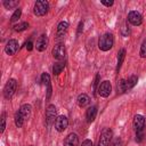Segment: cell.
Returning a JSON list of instances; mask_svg holds the SVG:
<instances>
[{
    "label": "cell",
    "mask_w": 146,
    "mask_h": 146,
    "mask_svg": "<svg viewBox=\"0 0 146 146\" xmlns=\"http://www.w3.org/2000/svg\"><path fill=\"white\" fill-rule=\"evenodd\" d=\"M128 21L131 25L133 26H138L143 23V16L140 15V13L136 11V10H131L128 14Z\"/></svg>",
    "instance_id": "obj_8"
},
{
    "label": "cell",
    "mask_w": 146,
    "mask_h": 146,
    "mask_svg": "<svg viewBox=\"0 0 146 146\" xmlns=\"http://www.w3.org/2000/svg\"><path fill=\"white\" fill-rule=\"evenodd\" d=\"M81 146H94V144H92V141H91L90 139H86V140L82 143Z\"/></svg>",
    "instance_id": "obj_31"
},
{
    "label": "cell",
    "mask_w": 146,
    "mask_h": 146,
    "mask_svg": "<svg viewBox=\"0 0 146 146\" xmlns=\"http://www.w3.org/2000/svg\"><path fill=\"white\" fill-rule=\"evenodd\" d=\"M89 102H90V98H89V96H88L87 94H81V95H79V97H78V105H79L80 107L87 106V105L89 104Z\"/></svg>",
    "instance_id": "obj_18"
},
{
    "label": "cell",
    "mask_w": 146,
    "mask_h": 146,
    "mask_svg": "<svg viewBox=\"0 0 146 146\" xmlns=\"http://www.w3.org/2000/svg\"><path fill=\"white\" fill-rule=\"evenodd\" d=\"M64 67H65V64H64V63H62V62L55 63L54 66H52V73H54L55 75H58V74L64 70Z\"/></svg>",
    "instance_id": "obj_20"
},
{
    "label": "cell",
    "mask_w": 146,
    "mask_h": 146,
    "mask_svg": "<svg viewBox=\"0 0 146 146\" xmlns=\"http://www.w3.org/2000/svg\"><path fill=\"white\" fill-rule=\"evenodd\" d=\"M144 139V130L143 131H136V141L140 143Z\"/></svg>",
    "instance_id": "obj_29"
},
{
    "label": "cell",
    "mask_w": 146,
    "mask_h": 146,
    "mask_svg": "<svg viewBox=\"0 0 146 146\" xmlns=\"http://www.w3.org/2000/svg\"><path fill=\"white\" fill-rule=\"evenodd\" d=\"M99 74H97L96 75V79H95V82H94V90H96L97 89V86H98V81H99Z\"/></svg>",
    "instance_id": "obj_33"
},
{
    "label": "cell",
    "mask_w": 146,
    "mask_h": 146,
    "mask_svg": "<svg viewBox=\"0 0 146 146\" xmlns=\"http://www.w3.org/2000/svg\"><path fill=\"white\" fill-rule=\"evenodd\" d=\"M31 146H33V145H31Z\"/></svg>",
    "instance_id": "obj_35"
},
{
    "label": "cell",
    "mask_w": 146,
    "mask_h": 146,
    "mask_svg": "<svg viewBox=\"0 0 146 146\" xmlns=\"http://www.w3.org/2000/svg\"><path fill=\"white\" fill-rule=\"evenodd\" d=\"M100 3H102V5H104V6H106V7H111V6H113L114 1H104V0H102V1H100Z\"/></svg>",
    "instance_id": "obj_30"
},
{
    "label": "cell",
    "mask_w": 146,
    "mask_h": 146,
    "mask_svg": "<svg viewBox=\"0 0 146 146\" xmlns=\"http://www.w3.org/2000/svg\"><path fill=\"white\" fill-rule=\"evenodd\" d=\"M57 119V110L55 105H49L46 110V122L48 125H51L52 123L56 122Z\"/></svg>",
    "instance_id": "obj_6"
},
{
    "label": "cell",
    "mask_w": 146,
    "mask_h": 146,
    "mask_svg": "<svg viewBox=\"0 0 146 146\" xmlns=\"http://www.w3.org/2000/svg\"><path fill=\"white\" fill-rule=\"evenodd\" d=\"M67 29H68V23H67V22H64V21L60 22V23L57 25V34H56V36H57V38H63V36L65 35Z\"/></svg>",
    "instance_id": "obj_17"
},
{
    "label": "cell",
    "mask_w": 146,
    "mask_h": 146,
    "mask_svg": "<svg viewBox=\"0 0 146 146\" xmlns=\"http://www.w3.org/2000/svg\"><path fill=\"white\" fill-rule=\"evenodd\" d=\"M29 27V23L27 22H22V23H18L16 25H14V30L16 32H22L24 30H26Z\"/></svg>",
    "instance_id": "obj_23"
},
{
    "label": "cell",
    "mask_w": 146,
    "mask_h": 146,
    "mask_svg": "<svg viewBox=\"0 0 146 146\" xmlns=\"http://www.w3.org/2000/svg\"><path fill=\"white\" fill-rule=\"evenodd\" d=\"M132 124H133V128H135L136 131H143L144 128H145V117L140 114L135 115Z\"/></svg>",
    "instance_id": "obj_12"
},
{
    "label": "cell",
    "mask_w": 146,
    "mask_h": 146,
    "mask_svg": "<svg viewBox=\"0 0 146 146\" xmlns=\"http://www.w3.org/2000/svg\"><path fill=\"white\" fill-rule=\"evenodd\" d=\"M123 144H122V139L121 138H119V137H116L115 139H113V141L110 144V146H122Z\"/></svg>",
    "instance_id": "obj_27"
},
{
    "label": "cell",
    "mask_w": 146,
    "mask_h": 146,
    "mask_svg": "<svg viewBox=\"0 0 146 146\" xmlns=\"http://www.w3.org/2000/svg\"><path fill=\"white\" fill-rule=\"evenodd\" d=\"M137 81H138V78H137L136 75H131L128 80H125V83H127V91L130 90V89H132V88L136 86Z\"/></svg>",
    "instance_id": "obj_19"
},
{
    "label": "cell",
    "mask_w": 146,
    "mask_h": 146,
    "mask_svg": "<svg viewBox=\"0 0 146 146\" xmlns=\"http://www.w3.org/2000/svg\"><path fill=\"white\" fill-rule=\"evenodd\" d=\"M114 44V38H113V34L111 33H105L103 34L100 38H99V41H98V48L102 50V51H107L110 50Z\"/></svg>",
    "instance_id": "obj_2"
},
{
    "label": "cell",
    "mask_w": 146,
    "mask_h": 146,
    "mask_svg": "<svg viewBox=\"0 0 146 146\" xmlns=\"http://www.w3.org/2000/svg\"><path fill=\"white\" fill-rule=\"evenodd\" d=\"M145 146H146V145H145Z\"/></svg>",
    "instance_id": "obj_36"
},
{
    "label": "cell",
    "mask_w": 146,
    "mask_h": 146,
    "mask_svg": "<svg viewBox=\"0 0 146 146\" xmlns=\"http://www.w3.org/2000/svg\"><path fill=\"white\" fill-rule=\"evenodd\" d=\"M67 125H68V119L66 116H64V115L57 116L56 122H55V128L57 131H59V132L64 131L67 128Z\"/></svg>",
    "instance_id": "obj_10"
},
{
    "label": "cell",
    "mask_w": 146,
    "mask_h": 146,
    "mask_svg": "<svg viewBox=\"0 0 146 146\" xmlns=\"http://www.w3.org/2000/svg\"><path fill=\"white\" fill-rule=\"evenodd\" d=\"M116 89H117V94H123L127 91V83H125V80H120L117 82V86H116Z\"/></svg>",
    "instance_id": "obj_21"
},
{
    "label": "cell",
    "mask_w": 146,
    "mask_h": 146,
    "mask_svg": "<svg viewBox=\"0 0 146 146\" xmlns=\"http://www.w3.org/2000/svg\"><path fill=\"white\" fill-rule=\"evenodd\" d=\"M82 27H83V23H82V22H80V24H79V29H78V33H80V32H81Z\"/></svg>",
    "instance_id": "obj_34"
},
{
    "label": "cell",
    "mask_w": 146,
    "mask_h": 146,
    "mask_svg": "<svg viewBox=\"0 0 146 146\" xmlns=\"http://www.w3.org/2000/svg\"><path fill=\"white\" fill-rule=\"evenodd\" d=\"M139 55H140L141 58H145V57H146V39L143 41V43H141V46H140Z\"/></svg>",
    "instance_id": "obj_26"
},
{
    "label": "cell",
    "mask_w": 146,
    "mask_h": 146,
    "mask_svg": "<svg viewBox=\"0 0 146 146\" xmlns=\"http://www.w3.org/2000/svg\"><path fill=\"white\" fill-rule=\"evenodd\" d=\"M32 112V107L30 104H24L19 107V110L15 113V124L17 128H21L24 122L30 117Z\"/></svg>",
    "instance_id": "obj_1"
},
{
    "label": "cell",
    "mask_w": 146,
    "mask_h": 146,
    "mask_svg": "<svg viewBox=\"0 0 146 146\" xmlns=\"http://www.w3.org/2000/svg\"><path fill=\"white\" fill-rule=\"evenodd\" d=\"M97 91H98V95H99V96H102V97H104V98L108 97L110 94H111V91H112V84H111V82L107 81V80H106V81H103V82L98 86Z\"/></svg>",
    "instance_id": "obj_7"
},
{
    "label": "cell",
    "mask_w": 146,
    "mask_h": 146,
    "mask_svg": "<svg viewBox=\"0 0 146 146\" xmlns=\"http://www.w3.org/2000/svg\"><path fill=\"white\" fill-rule=\"evenodd\" d=\"M96 115H97V106L96 105H92L90 106L87 112H86V117H87V121L89 123H91L95 119H96Z\"/></svg>",
    "instance_id": "obj_15"
},
{
    "label": "cell",
    "mask_w": 146,
    "mask_h": 146,
    "mask_svg": "<svg viewBox=\"0 0 146 146\" xmlns=\"http://www.w3.org/2000/svg\"><path fill=\"white\" fill-rule=\"evenodd\" d=\"M112 137H113V131L110 128L103 129V131L100 132V137H99L97 146H110Z\"/></svg>",
    "instance_id": "obj_3"
},
{
    "label": "cell",
    "mask_w": 146,
    "mask_h": 146,
    "mask_svg": "<svg viewBox=\"0 0 146 146\" xmlns=\"http://www.w3.org/2000/svg\"><path fill=\"white\" fill-rule=\"evenodd\" d=\"M49 2L46 0H38L34 3V14L36 16H44L48 13Z\"/></svg>",
    "instance_id": "obj_4"
},
{
    "label": "cell",
    "mask_w": 146,
    "mask_h": 146,
    "mask_svg": "<svg viewBox=\"0 0 146 146\" xmlns=\"http://www.w3.org/2000/svg\"><path fill=\"white\" fill-rule=\"evenodd\" d=\"M25 46H26V49H27V50H29V51H30V50H32V49H33V42H32V41H27V42H26V44H25Z\"/></svg>",
    "instance_id": "obj_32"
},
{
    "label": "cell",
    "mask_w": 146,
    "mask_h": 146,
    "mask_svg": "<svg viewBox=\"0 0 146 146\" xmlns=\"http://www.w3.org/2000/svg\"><path fill=\"white\" fill-rule=\"evenodd\" d=\"M124 57H125V50H124V49H121V50L119 51V56H117V66H116V71L120 70V67H121V65H122V63H123Z\"/></svg>",
    "instance_id": "obj_22"
},
{
    "label": "cell",
    "mask_w": 146,
    "mask_h": 146,
    "mask_svg": "<svg viewBox=\"0 0 146 146\" xmlns=\"http://www.w3.org/2000/svg\"><path fill=\"white\" fill-rule=\"evenodd\" d=\"M64 146H79V137L76 133H70L64 139Z\"/></svg>",
    "instance_id": "obj_14"
},
{
    "label": "cell",
    "mask_w": 146,
    "mask_h": 146,
    "mask_svg": "<svg viewBox=\"0 0 146 146\" xmlns=\"http://www.w3.org/2000/svg\"><path fill=\"white\" fill-rule=\"evenodd\" d=\"M2 3H3V6H5L6 9H11V8L18 6V1H10V0L8 1V0H5Z\"/></svg>",
    "instance_id": "obj_24"
},
{
    "label": "cell",
    "mask_w": 146,
    "mask_h": 146,
    "mask_svg": "<svg viewBox=\"0 0 146 146\" xmlns=\"http://www.w3.org/2000/svg\"><path fill=\"white\" fill-rule=\"evenodd\" d=\"M65 55H66V50H65V47L63 44H56L52 48V56H54V58H56L58 60H63L65 58Z\"/></svg>",
    "instance_id": "obj_11"
},
{
    "label": "cell",
    "mask_w": 146,
    "mask_h": 146,
    "mask_svg": "<svg viewBox=\"0 0 146 146\" xmlns=\"http://www.w3.org/2000/svg\"><path fill=\"white\" fill-rule=\"evenodd\" d=\"M0 128H1L0 129V132L2 133L3 130H5V128H6V114L5 113H2V115H1V127Z\"/></svg>",
    "instance_id": "obj_28"
},
{
    "label": "cell",
    "mask_w": 146,
    "mask_h": 146,
    "mask_svg": "<svg viewBox=\"0 0 146 146\" xmlns=\"http://www.w3.org/2000/svg\"><path fill=\"white\" fill-rule=\"evenodd\" d=\"M47 46H48V38H47V35L46 34L40 35L39 39L36 40V43H35L36 50L38 51H43V50H46Z\"/></svg>",
    "instance_id": "obj_13"
},
{
    "label": "cell",
    "mask_w": 146,
    "mask_h": 146,
    "mask_svg": "<svg viewBox=\"0 0 146 146\" xmlns=\"http://www.w3.org/2000/svg\"><path fill=\"white\" fill-rule=\"evenodd\" d=\"M41 81L47 87V98H49L50 95H51V86H50V76H49V74L48 73H42Z\"/></svg>",
    "instance_id": "obj_16"
},
{
    "label": "cell",
    "mask_w": 146,
    "mask_h": 146,
    "mask_svg": "<svg viewBox=\"0 0 146 146\" xmlns=\"http://www.w3.org/2000/svg\"><path fill=\"white\" fill-rule=\"evenodd\" d=\"M16 88H17V81L15 79H9L3 88V96L6 98H10L13 97V95L15 94L16 91Z\"/></svg>",
    "instance_id": "obj_5"
},
{
    "label": "cell",
    "mask_w": 146,
    "mask_h": 146,
    "mask_svg": "<svg viewBox=\"0 0 146 146\" xmlns=\"http://www.w3.org/2000/svg\"><path fill=\"white\" fill-rule=\"evenodd\" d=\"M18 46H19V44H18V41H17V40H15V39L9 40V41L7 42V44H6V47H5L6 54L9 55V56L15 55L16 51L18 50Z\"/></svg>",
    "instance_id": "obj_9"
},
{
    "label": "cell",
    "mask_w": 146,
    "mask_h": 146,
    "mask_svg": "<svg viewBox=\"0 0 146 146\" xmlns=\"http://www.w3.org/2000/svg\"><path fill=\"white\" fill-rule=\"evenodd\" d=\"M21 15H22V9H21V8H18V9H16V10H15V13L13 14V16H11V18H10V22H11V23H14V22H16V21H18V18L21 17Z\"/></svg>",
    "instance_id": "obj_25"
}]
</instances>
